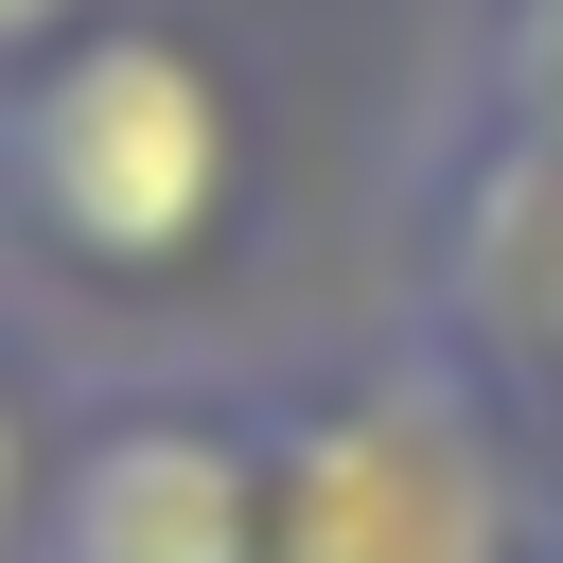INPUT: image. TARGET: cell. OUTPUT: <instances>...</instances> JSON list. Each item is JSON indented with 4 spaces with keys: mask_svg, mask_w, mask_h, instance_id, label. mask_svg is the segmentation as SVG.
I'll return each instance as SVG.
<instances>
[{
    "mask_svg": "<svg viewBox=\"0 0 563 563\" xmlns=\"http://www.w3.org/2000/svg\"><path fill=\"white\" fill-rule=\"evenodd\" d=\"M88 18H106V0H0V70H35V53L88 35Z\"/></svg>",
    "mask_w": 563,
    "mask_h": 563,
    "instance_id": "7",
    "label": "cell"
},
{
    "mask_svg": "<svg viewBox=\"0 0 563 563\" xmlns=\"http://www.w3.org/2000/svg\"><path fill=\"white\" fill-rule=\"evenodd\" d=\"M35 563H264V387L246 369H88L53 440Z\"/></svg>",
    "mask_w": 563,
    "mask_h": 563,
    "instance_id": "3",
    "label": "cell"
},
{
    "mask_svg": "<svg viewBox=\"0 0 563 563\" xmlns=\"http://www.w3.org/2000/svg\"><path fill=\"white\" fill-rule=\"evenodd\" d=\"M510 422H528V475H545V510H563V387H528Z\"/></svg>",
    "mask_w": 563,
    "mask_h": 563,
    "instance_id": "8",
    "label": "cell"
},
{
    "mask_svg": "<svg viewBox=\"0 0 563 563\" xmlns=\"http://www.w3.org/2000/svg\"><path fill=\"white\" fill-rule=\"evenodd\" d=\"M405 317L510 405L563 387V141L440 106V141L405 176Z\"/></svg>",
    "mask_w": 563,
    "mask_h": 563,
    "instance_id": "4",
    "label": "cell"
},
{
    "mask_svg": "<svg viewBox=\"0 0 563 563\" xmlns=\"http://www.w3.org/2000/svg\"><path fill=\"white\" fill-rule=\"evenodd\" d=\"M246 70L176 0H106L0 70V282L35 317H194L246 264Z\"/></svg>",
    "mask_w": 563,
    "mask_h": 563,
    "instance_id": "1",
    "label": "cell"
},
{
    "mask_svg": "<svg viewBox=\"0 0 563 563\" xmlns=\"http://www.w3.org/2000/svg\"><path fill=\"white\" fill-rule=\"evenodd\" d=\"M457 106H475V123H528V141H563V0H475Z\"/></svg>",
    "mask_w": 563,
    "mask_h": 563,
    "instance_id": "5",
    "label": "cell"
},
{
    "mask_svg": "<svg viewBox=\"0 0 563 563\" xmlns=\"http://www.w3.org/2000/svg\"><path fill=\"white\" fill-rule=\"evenodd\" d=\"M528 528H545L528 422L422 317L264 387V563H510Z\"/></svg>",
    "mask_w": 563,
    "mask_h": 563,
    "instance_id": "2",
    "label": "cell"
},
{
    "mask_svg": "<svg viewBox=\"0 0 563 563\" xmlns=\"http://www.w3.org/2000/svg\"><path fill=\"white\" fill-rule=\"evenodd\" d=\"M510 563H563V510H545V528H528V545H510Z\"/></svg>",
    "mask_w": 563,
    "mask_h": 563,
    "instance_id": "9",
    "label": "cell"
},
{
    "mask_svg": "<svg viewBox=\"0 0 563 563\" xmlns=\"http://www.w3.org/2000/svg\"><path fill=\"white\" fill-rule=\"evenodd\" d=\"M53 440H70V387H53V352L0 317V563H35V510H53Z\"/></svg>",
    "mask_w": 563,
    "mask_h": 563,
    "instance_id": "6",
    "label": "cell"
}]
</instances>
